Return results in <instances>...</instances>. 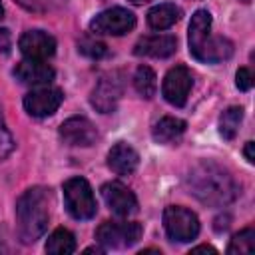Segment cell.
Listing matches in <instances>:
<instances>
[{
  "label": "cell",
  "mask_w": 255,
  "mask_h": 255,
  "mask_svg": "<svg viewBox=\"0 0 255 255\" xmlns=\"http://www.w3.org/2000/svg\"><path fill=\"white\" fill-rule=\"evenodd\" d=\"M253 147H255V143H253V141H247V143H245V149H243L245 159H247L249 163H255V153H253Z\"/></svg>",
  "instance_id": "obj_28"
},
{
  "label": "cell",
  "mask_w": 255,
  "mask_h": 255,
  "mask_svg": "<svg viewBox=\"0 0 255 255\" xmlns=\"http://www.w3.org/2000/svg\"><path fill=\"white\" fill-rule=\"evenodd\" d=\"M235 86L241 90V92H247L253 88V74L249 68H239L237 74H235Z\"/></svg>",
  "instance_id": "obj_25"
},
{
  "label": "cell",
  "mask_w": 255,
  "mask_h": 255,
  "mask_svg": "<svg viewBox=\"0 0 255 255\" xmlns=\"http://www.w3.org/2000/svg\"><path fill=\"white\" fill-rule=\"evenodd\" d=\"M191 88H193V76L185 66H173L161 82V94L165 102H169L175 108L185 106Z\"/></svg>",
  "instance_id": "obj_9"
},
{
  "label": "cell",
  "mask_w": 255,
  "mask_h": 255,
  "mask_svg": "<svg viewBox=\"0 0 255 255\" xmlns=\"http://www.w3.org/2000/svg\"><path fill=\"white\" fill-rule=\"evenodd\" d=\"M46 251L52 255H70L76 251V237L72 231L60 227L52 231V235L46 241Z\"/></svg>",
  "instance_id": "obj_19"
},
{
  "label": "cell",
  "mask_w": 255,
  "mask_h": 255,
  "mask_svg": "<svg viewBox=\"0 0 255 255\" xmlns=\"http://www.w3.org/2000/svg\"><path fill=\"white\" fill-rule=\"evenodd\" d=\"M177 50V38L171 34H151L135 42L133 54L147 58H169Z\"/></svg>",
  "instance_id": "obj_15"
},
{
  "label": "cell",
  "mask_w": 255,
  "mask_h": 255,
  "mask_svg": "<svg viewBox=\"0 0 255 255\" xmlns=\"http://www.w3.org/2000/svg\"><path fill=\"white\" fill-rule=\"evenodd\" d=\"M191 253H217V251L213 247H209V245H199V247H193Z\"/></svg>",
  "instance_id": "obj_29"
},
{
  "label": "cell",
  "mask_w": 255,
  "mask_h": 255,
  "mask_svg": "<svg viewBox=\"0 0 255 255\" xmlns=\"http://www.w3.org/2000/svg\"><path fill=\"white\" fill-rule=\"evenodd\" d=\"M50 199L52 193L46 187H30L16 201V233L22 243L30 245L38 241L46 229L50 219Z\"/></svg>",
  "instance_id": "obj_2"
},
{
  "label": "cell",
  "mask_w": 255,
  "mask_h": 255,
  "mask_svg": "<svg viewBox=\"0 0 255 255\" xmlns=\"http://www.w3.org/2000/svg\"><path fill=\"white\" fill-rule=\"evenodd\" d=\"M78 52L90 60H100L108 54V46L100 40H92V38H82L78 42Z\"/></svg>",
  "instance_id": "obj_23"
},
{
  "label": "cell",
  "mask_w": 255,
  "mask_h": 255,
  "mask_svg": "<svg viewBox=\"0 0 255 255\" xmlns=\"http://www.w3.org/2000/svg\"><path fill=\"white\" fill-rule=\"evenodd\" d=\"M124 94V76L120 72L104 74L92 90L90 102L102 114H112Z\"/></svg>",
  "instance_id": "obj_8"
},
{
  "label": "cell",
  "mask_w": 255,
  "mask_h": 255,
  "mask_svg": "<svg viewBox=\"0 0 255 255\" xmlns=\"http://www.w3.org/2000/svg\"><path fill=\"white\" fill-rule=\"evenodd\" d=\"M4 18V8H2V2H0V20Z\"/></svg>",
  "instance_id": "obj_32"
},
{
  "label": "cell",
  "mask_w": 255,
  "mask_h": 255,
  "mask_svg": "<svg viewBox=\"0 0 255 255\" xmlns=\"http://www.w3.org/2000/svg\"><path fill=\"white\" fill-rule=\"evenodd\" d=\"M64 189V203L68 213L78 219V221H86L92 219L98 211V203L94 197V191L90 187V183L84 177H70L64 181L62 185Z\"/></svg>",
  "instance_id": "obj_4"
},
{
  "label": "cell",
  "mask_w": 255,
  "mask_h": 255,
  "mask_svg": "<svg viewBox=\"0 0 255 255\" xmlns=\"http://www.w3.org/2000/svg\"><path fill=\"white\" fill-rule=\"evenodd\" d=\"M185 122L173 116H165L151 128V137L157 143H173L185 133Z\"/></svg>",
  "instance_id": "obj_17"
},
{
  "label": "cell",
  "mask_w": 255,
  "mask_h": 255,
  "mask_svg": "<svg viewBox=\"0 0 255 255\" xmlns=\"http://www.w3.org/2000/svg\"><path fill=\"white\" fill-rule=\"evenodd\" d=\"M187 191L209 207H223L241 193L239 183L231 171L215 161H199L193 165L185 177Z\"/></svg>",
  "instance_id": "obj_1"
},
{
  "label": "cell",
  "mask_w": 255,
  "mask_h": 255,
  "mask_svg": "<svg viewBox=\"0 0 255 255\" xmlns=\"http://www.w3.org/2000/svg\"><path fill=\"white\" fill-rule=\"evenodd\" d=\"M187 44L189 54L203 64H219L233 54V42L229 38L211 34V14L207 10H197L191 16Z\"/></svg>",
  "instance_id": "obj_3"
},
{
  "label": "cell",
  "mask_w": 255,
  "mask_h": 255,
  "mask_svg": "<svg viewBox=\"0 0 255 255\" xmlns=\"http://www.w3.org/2000/svg\"><path fill=\"white\" fill-rule=\"evenodd\" d=\"M163 227L171 241L187 243L199 235V219L191 209L169 205L163 209Z\"/></svg>",
  "instance_id": "obj_6"
},
{
  "label": "cell",
  "mask_w": 255,
  "mask_h": 255,
  "mask_svg": "<svg viewBox=\"0 0 255 255\" xmlns=\"http://www.w3.org/2000/svg\"><path fill=\"white\" fill-rule=\"evenodd\" d=\"M179 18H181V8L171 4V2H163V4L153 6L147 12V26L151 30H159L161 32V30L171 28Z\"/></svg>",
  "instance_id": "obj_18"
},
{
  "label": "cell",
  "mask_w": 255,
  "mask_h": 255,
  "mask_svg": "<svg viewBox=\"0 0 255 255\" xmlns=\"http://www.w3.org/2000/svg\"><path fill=\"white\" fill-rule=\"evenodd\" d=\"M131 4H147V2H151V0H129Z\"/></svg>",
  "instance_id": "obj_31"
},
{
  "label": "cell",
  "mask_w": 255,
  "mask_h": 255,
  "mask_svg": "<svg viewBox=\"0 0 255 255\" xmlns=\"http://www.w3.org/2000/svg\"><path fill=\"white\" fill-rule=\"evenodd\" d=\"M10 48H12V36H10V30L0 28V52H2V54H10Z\"/></svg>",
  "instance_id": "obj_27"
},
{
  "label": "cell",
  "mask_w": 255,
  "mask_h": 255,
  "mask_svg": "<svg viewBox=\"0 0 255 255\" xmlns=\"http://www.w3.org/2000/svg\"><path fill=\"white\" fill-rule=\"evenodd\" d=\"M14 2H18L28 12H44V10H48L52 0H14Z\"/></svg>",
  "instance_id": "obj_26"
},
{
  "label": "cell",
  "mask_w": 255,
  "mask_h": 255,
  "mask_svg": "<svg viewBox=\"0 0 255 255\" xmlns=\"http://www.w3.org/2000/svg\"><path fill=\"white\" fill-rule=\"evenodd\" d=\"M102 197L106 205L120 217H129L137 211V199L131 189L120 181H108L102 185Z\"/></svg>",
  "instance_id": "obj_13"
},
{
  "label": "cell",
  "mask_w": 255,
  "mask_h": 255,
  "mask_svg": "<svg viewBox=\"0 0 255 255\" xmlns=\"http://www.w3.org/2000/svg\"><path fill=\"white\" fill-rule=\"evenodd\" d=\"M60 139L66 145L88 147L98 139L96 126L84 116H72L60 126Z\"/></svg>",
  "instance_id": "obj_11"
},
{
  "label": "cell",
  "mask_w": 255,
  "mask_h": 255,
  "mask_svg": "<svg viewBox=\"0 0 255 255\" xmlns=\"http://www.w3.org/2000/svg\"><path fill=\"white\" fill-rule=\"evenodd\" d=\"M241 120H243V108L241 106H231L227 108L221 116H219V135L227 141H231L237 131H239V126H241Z\"/></svg>",
  "instance_id": "obj_20"
},
{
  "label": "cell",
  "mask_w": 255,
  "mask_h": 255,
  "mask_svg": "<svg viewBox=\"0 0 255 255\" xmlns=\"http://www.w3.org/2000/svg\"><path fill=\"white\" fill-rule=\"evenodd\" d=\"M133 88L135 92L145 98V100H151L157 92V78H155V72L149 68V66H139L133 74Z\"/></svg>",
  "instance_id": "obj_21"
},
{
  "label": "cell",
  "mask_w": 255,
  "mask_h": 255,
  "mask_svg": "<svg viewBox=\"0 0 255 255\" xmlns=\"http://www.w3.org/2000/svg\"><path fill=\"white\" fill-rule=\"evenodd\" d=\"M143 227L137 221H104L96 229V241L104 249H126L141 239Z\"/></svg>",
  "instance_id": "obj_5"
},
{
  "label": "cell",
  "mask_w": 255,
  "mask_h": 255,
  "mask_svg": "<svg viewBox=\"0 0 255 255\" xmlns=\"http://www.w3.org/2000/svg\"><path fill=\"white\" fill-rule=\"evenodd\" d=\"M14 78L20 82V84H26V86H48L56 72L50 64H46V60H22L20 64H16L14 68Z\"/></svg>",
  "instance_id": "obj_14"
},
{
  "label": "cell",
  "mask_w": 255,
  "mask_h": 255,
  "mask_svg": "<svg viewBox=\"0 0 255 255\" xmlns=\"http://www.w3.org/2000/svg\"><path fill=\"white\" fill-rule=\"evenodd\" d=\"M18 48L28 60H48L56 54V38L44 30H28L20 36Z\"/></svg>",
  "instance_id": "obj_12"
},
{
  "label": "cell",
  "mask_w": 255,
  "mask_h": 255,
  "mask_svg": "<svg viewBox=\"0 0 255 255\" xmlns=\"http://www.w3.org/2000/svg\"><path fill=\"white\" fill-rule=\"evenodd\" d=\"M133 28H135V14L122 6L108 8L96 14L90 22V30L94 34H104V36H124Z\"/></svg>",
  "instance_id": "obj_7"
},
{
  "label": "cell",
  "mask_w": 255,
  "mask_h": 255,
  "mask_svg": "<svg viewBox=\"0 0 255 255\" xmlns=\"http://www.w3.org/2000/svg\"><path fill=\"white\" fill-rule=\"evenodd\" d=\"M253 249H255V231H253V227H245L233 235V239L229 241L227 253L241 255V253H253Z\"/></svg>",
  "instance_id": "obj_22"
},
{
  "label": "cell",
  "mask_w": 255,
  "mask_h": 255,
  "mask_svg": "<svg viewBox=\"0 0 255 255\" xmlns=\"http://www.w3.org/2000/svg\"><path fill=\"white\" fill-rule=\"evenodd\" d=\"M14 149V137L10 133V129L6 128V122H4V116H2V110H0V161H4Z\"/></svg>",
  "instance_id": "obj_24"
},
{
  "label": "cell",
  "mask_w": 255,
  "mask_h": 255,
  "mask_svg": "<svg viewBox=\"0 0 255 255\" xmlns=\"http://www.w3.org/2000/svg\"><path fill=\"white\" fill-rule=\"evenodd\" d=\"M62 102H64L62 90L52 86H38L24 96V110L32 118H48L60 108Z\"/></svg>",
  "instance_id": "obj_10"
},
{
  "label": "cell",
  "mask_w": 255,
  "mask_h": 255,
  "mask_svg": "<svg viewBox=\"0 0 255 255\" xmlns=\"http://www.w3.org/2000/svg\"><path fill=\"white\" fill-rule=\"evenodd\" d=\"M139 163V155L137 151L128 145L126 141H118L110 151H108V167L118 173V175H129L135 171Z\"/></svg>",
  "instance_id": "obj_16"
},
{
  "label": "cell",
  "mask_w": 255,
  "mask_h": 255,
  "mask_svg": "<svg viewBox=\"0 0 255 255\" xmlns=\"http://www.w3.org/2000/svg\"><path fill=\"white\" fill-rule=\"evenodd\" d=\"M104 251H106L104 247H88L84 253H104Z\"/></svg>",
  "instance_id": "obj_30"
}]
</instances>
